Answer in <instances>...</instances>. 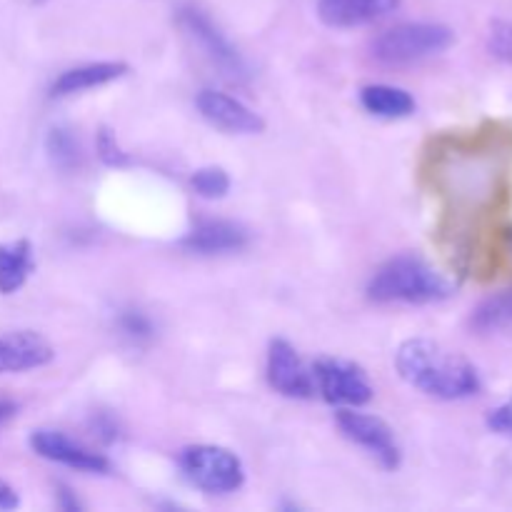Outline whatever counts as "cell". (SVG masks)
Wrapping results in <instances>:
<instances>
[{
	"instance_id": "2",
	"label": "cell",
	"mask_w": 512,
	"mask_h": 512,
	"mask_svg": "<svg viewBox=\"0 0 512 512\" xmlns=\"http://www.w3.org/2000/svg\"><path fill=\"white\" fill-rule=\"evenodd\" d=\"M365 293L373 303L383 305H430L448 300L453 295V283L425 258L405 253L385 260L368 280Z\"/></svg>"
},
{
	"instance_id": "21",
	"label": "cell",
	"mask_w": 512,
	"mask_h": 512,
	"mask_svg": "<svg viewBox=\"0 0 512 512\" xmlns=\"http://www.w3.org/2000/svg\"><path fill=\"white\" fill-rule=\"evenodd\" d=\"M95 150H98L100 163L108 165V168H125V165H130V155L120 148L115 133L110 128H105V125L98 130V138H95Z\"/></svg>"
},
{
	"instance_id": "10",
	"label": "cell",
	"mask_w": 512,
	"mask_h": 512,
	"mask_svg": "<svg viewBox=\"0 0 512 512\" xmlns=\"http://www.w3.org/2000/svg\"><path fill=\"white\" fill-rule=\"evenodd\" d=\"M195 108L213 128L235 135H258L265 130V120L243 100L220 90L203 88L195 95Z\"/></svg>"
},
{
	"instance_id": "8",
	"label": "cell",
	"mask_w": 512,
	"mask_h": 512,
	"mask_svg": "<svg viewBox=\"0 0 512 512\" xmlns=\"http://www.w3.org/2000/svg\"><path fill=\"white\" fill-rule=\"evenodd\" d=\"M268 385L278 395L290 400H308L315 395L313 368L303 363L298 350L283 338L270 340L268 363H265Z\"/></svg>"
},
{
	"instance_id": "3",
	"label": "cell",
	"mask_w": 512,
	"mask_h": 512,
	"mask_svg": "<svg viewBox=\"0 0 512 512\" xmlns=\"http://www.w3.org/2000/svg\"><path fill=\"white\" fill-rule=\"evenodd\" d=\"M455 43V33L440 23H400L375 35L370 55L378 63L400 68L445 53Z\"/></svg>"
},
{
	"instance_id": "17",
	"label": "cell",
	"mask_w": 512,
	"mask_h": 512,
	"mask_svg": "<svg viewBox=\"0 0 512 512\" xmlns=\"http://www.w3.org/2000/svg\"><path fill=\"white\" fill-rule=\"evenodd\" d=\"M470 328L480 335L503 333L512 328V288L488 295L475 305L470 315Z\"/></svg>"
},
{
	"instance_id": "22",
	"label": "cell",
	"mask_w": 512,
	"mask_h": 512,
	"mask_svg": "<svg viewBox=\"0 0 512 512\" xmlns=\"http://www.w3.org/2000/svg\"><path fill=\"white\" fill-rule=\"evenodd\" d=\"M488 50L503 63L512 65V20H498L488 33Z\"/></svg>"
},
{
	"instance_id": "18",
	"label": "cell",
	"mask_w": 512,
	"mask_h": 512,
	"mask_svg": "<svg viewBox=\"0 0 512 512\" xmlns=\"http://www.w3.org/2000/svg\"><path fill=\"white\" fill-rule=\"evenodd\" d=\"M45 153H48L50 165L60 173H75L83 163V148L80 140L68 125H53L45 135Z\"/></svg>"
},
{
	"instance_id": "16",
	"label": "cell",
	"mask_w": 512,
	"mask_h": 512,
	"mask_svg": "<svg viewBox=\"0 0 512 512\" xmlns=\"http://www.w3.org/2000/svg\"><path fill=\"white\" fill-rule=\"evenodd\" d=\"M35 270L33 245L30 240H10L0 243V293L13 295L28 283L30 273Z\"/></svg>"
},
{
	"instance_id": "9",
	"label": "cell",
	"mask_w": 512,
	"mask_h": 512,
	"mask_svg": "<svg viewBox=\"0 0 512 512\" xmlns=\"http://www.w3.org/2000/svg\"><path fill=\"white\" fill-rule=\"evenodd\" d=\"M28 443L38 458L50 460V463L65 465V468L80 470V473H110V460L105 458L103 453H95L88 445L68 438V435L60 433V430H33Z\"/></svg>"
},
{
	"instance_id": "20",
	"label": "cell",
	"mask_w": 512,
	"mask_h": 512,
	"mask_svg": "<svg viewBox=\"0 0 512 512\" xmlns=\"http://www.w3.org/2000/svg\"><path fill=\"white\" fill-rule=\"evenodd\" d=\"M118 325H120V330H123L125 338H130L133 343H148V340H153V335H155L153 320H150L148 315L138 308L123 310V313L118 315Z\"/></svg>"
},
{
	"instance_id": "26",
	"label": "cell",
	"mask_w": 512,
	"mask_h": 512,
	"mask_svg": "<svg viewBox=\"0 0 512 512\" xmlns=\"http://www.w3.org/2000/svg\"><path fill=\"white\" fill-rule=\"evenodd\" d=\"M58 505L63 510L68 512H75V510H83V503H80L78 498H75V493L70 488H65V485H58Z\"/></svg>"
},
{
	"instance_id": "4",
	"label": "cell",
	"mask_w": 512,
	"mask_h": 512,
	"mask_svg": "<svg viewBox=\"0 0 512 512\" xmlns=\"http://www.w3.org/2000/svg\"><path fill=\"white\" fill-rule=\"evenodd\" d=\"M185 480L208 495H228L243 488L245 465L220 445H188L178 458Z\"/></svg>"
},
{
	"instance_id": "5",
	"label": "cell",
	"mask_w": 512,
	"mask_h": 512,
	"mask_svg": "<svg viewBox=\"0 0 512 512\" xmlns=\"http://www.w3.org/2000/svg\"><path fill=\"white\" fill-rule=\"evenodd\" d=\"M178 23L185 30L190 40L203 50L205 58L220 70V75H225L228 80L235 83H245L250 80V65L243 55L238 53L233 43L220 33L218 25L208 18L200 8L195 5H183L178 10Z\"/></svg>"
},
{
	"instance_id": "23",
	"label": "cell",
	"mask_w": 512,
	"mask_h": 512,
	"mask_svg": "<svg viewBox=\"0 0 512 512\" xmlns=\"http://www.w3.org/2000/svg\"><path fill=\"white\" fill-rule=\"evenodd\" d=\"M488 428L493 430V433L512 438V395L488 415Z\"/></svg>"
},
{
	"instance_id": "24",
	"label": "cell",
	"mask_w": 512,
	"mask_h": 512,
	"mask_svg": "<svg viewBox=\"0 0 512 512\" xmlns=\"http://www.w3.org/2000/svg\"><path fill=\"white\" fill-rule=\"evenodd\" d=\"M90 428H93L95 438L103 440V443H115V440H118V425H115V420L110 418V415H95Z\"/></svg>"
},
{
	"instance_id": "7",
	"label": "cell",
	"mask_w": 512,
	"mask_h": 512,
	"mask_svg": "<svg viewBox=\"0 0 512 512\" xmlns=\"http://www.w3.org/2000/svg\"><path fill=\"white\" fill-rule=\"evenodd\" d=\"M335 423H338L340 433L350 440V443L360 445L368 450L383 470H398L403 463V450H400L395 430L385 423L378 415L363 413L360 408H338L335 413Z\"/></svg>"
},
{
	"instance_id": "27",
	"label": "cell",
	"mask_w": 512,
	"mask_h": 512,
	"mask_svg": "<svg viewBox=\"0 0 512 512\" xmlns=\"http://www.w3.org/2000/svg\"><path fill=\"white\" fill-rule=\"evenodd\" d=\"M15 415H18V403L10 398H0V428L8 425Z\"/></svg>"
},
{
	"instance_id": "25",
	"label": "cell",
	"mask_w": 512,
	"mask_h": 512,
	"mask_svg": "<svg viewBox=\"0 0 512 512\" xmlns=\"http://www.w3.org/2000/svg\"><path fill=\"white\" fill-rule=\"evenodd\" d=\"M20 505L18 490L13 485H8L5 480H0V510H15Z\"/></svg>"
},
{
	"instance_id": "1",
	"label": "cell",
	"mask_w": 512,
	"mask_h": 512,
	"mask_svg": "<svg viewBox=\"0 0 512 512\" xmlns=\"http://www.w3.org/2000/svg\"><path fill=\"white\" fill-rule=\"evenodd\" d=\"M395 368L410 388L435 400H465L480 393V373L458 350L430 338H410L395 353Z\"/></svg>"
},
{
	"instance_id": "13",
	"label": "cell",
	"mask_w": 512,
	"mask_h": 512,
	"mask_svg": "<svg viewBox=\"0 0 512 512\" xmlns=\"http://www.w3.org/2000/svg\"><path fill=\"white\" fill-rule=\"evenodd\" d=\"M248 230L233 220H203L190 233L180 238V248L198 255H223L238 253L248 245Z\"/></svg>"
},
{
	"instance_id": "19",
	"label": "cell",
	"mask_w": 512,
	"mask_h": 512,
	"mask_svg": "<svg viewBox=\"0 0 512 512\" xmlns=\"http://www.w3.org/2000/svg\"><path fill=\"white\" fill-rule=\"evenodd\" d=\"M190 185L200 198L220 200L230 193V175L220 165H205V168L195 170Z\"/></svg>"
},
{
	"instance_id": "11",
	"label": "cell",
	"mask_w": 512,
	"mask_h": 512,
	"mask_svg": "<svg viewBox=\"0 0 512 512\" xmlns=\"http://www.w3.org/2000/svg\"><path fill=\"white\" fill-rule=\"evenodd\" d=\"M53 358V345L33 330H15V333L0 335V375L43 368V365L53 363Z\"/></svg>"
},
{
	"instance_id": "6",
	"label": "cell",
	"mask_w": 512,
	"mask_h": 512,
	"mask_svg": "<svg viewBox=\"0 0 512 512\" xmlns=\"http://www.w3.org/2000/svg\"><path fill=\"white\" fill-rule=\"evenodd\" d=\"M313 378L315 393L333 408H363L375 395L368 373L343 358H318Z\"/></svg>"
},
{
	"instance_id": "15",
	"label": "cell",
	"mask_w": 512,
	"mask_h": 512,
	"mask_svg": "<svg viewBox=\"0 0 512 512\" xmlns=\"http://www.w3.org/2000/svg\"><path fill=\"white\" fill-rule=\"evenodd\" d=\"M360 105H363L370 115L385 120L408 118V115H413L415 108H418V103H415V98L408 90L385 83L365 85V88L360 90Z\"/></svg>"
},
{
	"instance_id": "14",
	"label": "cell",
	"mask_w": 512,
	"mask_h": 512,
	"mask_svg": "<svg viewBox=\"0 0 512 512\" xmlns=\"http://www.w3.org/2000/svg\"><path fill=\"white\" fill-rule=\"evenodd\" d=\"M128 70V63H120V60H103V63L78 65V68L65 70V73H60L58 78L53 80L50 95H53V98H68V95L83 93V90L100 88V85L120 80Z\"/></svg>"
},
{
	"instance_id": "12",
	"label": "cell",
	"mask_w": 512,
	"mask_h": 512,
	"mask_svg": "<svg viewBox=\"0 0 512 512\" xmlns=\"http://www.w3.org/2000/svg\"><path fill=\"white\" fill-rule=\"evenodd\" d=\"M403 0H318V18L328 28H363L390 18Z\"/></svg>"
}]
</instances>
